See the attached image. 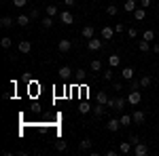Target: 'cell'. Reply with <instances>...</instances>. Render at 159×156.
Wrapping results in <instances>:
<instances>
[{"instance_id":"9a60e30c","label":"cell","mask_w":159,"mask_h":156,"mask_svg":"<svg viewBox=\"0 0 159 156\" xmlns=\"http://www.w3.org/2000/svg\"><path fill=\"white\" fill-rule=\"evenodd\" d=\"M144 17H147V9H142V6H138V9L134 11V19H136V21H142Z\"/></svg>"},{"instance_id":"44dd1931","label":"cell","mask_w":159,"mask_h":156,"mask_svg":"<svg viewBox=\"0 0 159 156\" xmlns=\"http://www.w3.org/2000/svg\"><path fill=\"white\" fill-rule=\"evenodd\" d=\"M89 70H91V72H102V61H100V59H91Z\"/></svg>"},{"instance_id":"4dcf8cb0","label":"cell","mask_w":159,"mask_h":156,"mask_svg":"<svg viewBox=\"0 0 159 156\" xmlns=\"http://www.w3.org/2000/svg\"><path fill=\"white\" fill-rule=\"evenodd\" d=\"M138 89H142V86H140V80H134V78H132V80H129V91H138Z\"/></svg>"},{"instance_id":"b9f144b4","label":"cell","mask_w":159,"mask_h":156,"mask_svg":"<svg viewBox=\"0 0 159 156\" xmlns=\"http://www.w3.org/2000/svg\"><path fill=\"white\" fill-rule=\"evenodd\" d=\"M129 141H132V144H138V141H140V137H138V135H129Z\"/></svg>"},{"instance_id":"f546056e","label":"cell","mask_w":159,"mask_h":156,"mask_svg":"<svg viewBox=\"0 0 159 156\" xmlns=\"http://www.w3.org/2000/svg\"><path fill=\"white\" fill-rule=\"evenodd\" d=\"M138 48H140L142 53H147V51H148V40H144V38H142V40L138 42Z\"/></svg>"},{"instance_id":"8fae6325","label":"cell","mask_w":159,"mask_h":156,"mask_svg":"<svg viewBox=\"0 0 159 156\" xmlns=\"http://www.w3.org/2000/svg\"><path fill=\"white\" fill-rule=\"evenodd\" d=\"M136 9H138V2H136V0H127V2L123 4V11L125 13H134Z\"/></svg>"},{"instance_id":"7bdbcfd3","label":"cell","mask_w":159,"mask_h":156,"mask_svg":"<svg viewBox=\"0 0 159 156\" xmlns=\"http://www.w3.org/2000/svg\"><path fill=\"white\" fill-rule=\"evenodd\" d=\"M74 2H76V0H64V4H66V6H72Z\"/></svg>"},{"instance_id":"ac0fdd59","label":"cell","mask_w":159,"mask_h":156,"mask_svg":"<svg viewBox=\"0 0 159 156\" xmlns=\"http://www.w3.org/2000/svg\"><path fill=\"white\" fill-rule=\"evenodd\" d=\"M132 141H129V139H127V141H123L121 145H119V152H121V154H129V152H132Z\"/></svg>"},{"instance_id":"4fadbf2b","label":"cell","mask_w":159,"mask_h":156,"mask_svg":"<svg viewBox=\"0 0 159 156\" xmlns=\"http://www.w3.org/2000/svg\"><path fill=\"white\" fill-rule=\"evenodd\" d=\"M30 19H32L30 15H19V17L15 19V23H17V25H21V27H25V25H30Z\"/></svg>"},{"instance_id":"484cf974","label":"cell","mask_w":159,"mask_h":156,"mask_svg":"<svg viewBox=\"0 0 159 156\" xmlns=\"http://www.w3.org/2000/svg\"><path fill=\"white\" fill-rule=\"evenodd\" d=\"M151 82H153L151 76H142V78H140V86H142V89H144V86H151Z\"/></svg>"},{"instance_id":"83f0119b","label":"cell","mask_w":159,"mask_h":156,"mask_svg":"<svg viewBox=\"0 0 159 156\" xmlns=\"http://www.w3.org/2000/svg\"><path fill=\"white\" fill-rule=\"evenodd\" d=\"M66 148H68V144H66V141H61V139H57V141H55V150H57V152H64Z\"/></svg>"},{"instance_id":"e0dca14e","label":"cell","mask_w":159,"mask_h":156,"mask_svg":"<svg viewBox=\"0 0 159 156\" xmlns=\"http://www.w3.org/2000/svg\"><path fill=\"white\" fill-rule=\"evenodd\" d=\"M57 74H60L61 78H70V76H72V68H70V65H61Z\"/></svg>"},{"instance_id":"5b68a950","label":"cell","mask_w":159,"mask_h":156,"mask_svg":"<svg viewBox=\"0 0 159 156\" xmlns=\"http://www.w3.org/2000/svg\"><path fill=\"white\" fill-rule=\"evenodd\" d=\"M106 129H108L110 133H117L119 129H121V120L119 118H110L108 122H106Z\"/></svg>"},{"instance_id":"30bf717a","label":"cell","mask_w":159,"mask_h":156,"mask_svg":"<svg viewBox=\"0 0 159 156\" xmlns=\"http://www.w3.org/2000/svg\"><path fill=\"white\" fill-rule=\"evenodd\" d=\"M57 48H60V53H68V51L72 48V40H60Z\"/></svg>"},{"instance_id":"5bb4252c","label":"cell","mask_w":159,"mask_h":156,"mask_svg":"<svg viewBox=\"0 0 159 156\" xmlns=\"http://www.w3.org/2000/svg\"><path fill=\"white\" fill-rule=\"evenodd\" d=\"M17 48H19V53H30V51H32V42H30V40H21Z\"/></svg>"},{"instance_id":"e575fe53","label":"cell","mask_w":159,"mask_h":156,"mask_svg":"<svg viewBox=\"0 0 159 156\" xmlns=\"http://www.w3.org/2000/svg\"><path fill=\"white\" fill-rule=\"evenodd\" d=\"M51 25H53V17H49V15H47V17L43 19V27H47V30H49Z\"/></svg>"},{"instance_id":"ba28073f","label":"cell","mask_w":159,"mask_h":156,"mask_svg":"<svg viewBox=\"0 0 159 156\" xmlns=\"http://www.w3.org/2000/svg\"><path fill=\"white\" fill-rule=\"evenodd\" d=\"M93 34H96V27H93V25H85V27L81 30V36L85 38V40H89V38H93Z\"/></svg>"},{"instance_id":"8992f818","label":"cell","mask_w":159,"mask_h":156,"mask_svg":"<svg viewBox=\"0 0 159 156\" xmlns=\"http://www.w3.org/2000/svg\"><path fill=\"white\" fill-rule=\"evenodd\" d=\"M87 48H89V51H100V48H102V40H98L96 36L89 38V40H87Z\"/></svg>"},{"instance_id":"2e32d148","label":"cell","mask_w":159,"mask_h":156,"mask_svg":"<svg viewBox=\"0 0 159 156\" xmlns=\"http://www.w3.org/2000/svg\"><path fill=\"white\" fill-rule=\"evenodd\" d=\"M112 36H115V30H112V27H108V25L102 27V40H110Z\"/></svg>"},{"instance_id":"277c9868","label":"cell","mask_w":159,"mask_h":156,"mask_svg":"<svg viewBox=\"0 0 159 156\" xmlns=\"http://www.w3.org/2000/svg\"><path fill=\"white\" fill-rule=\"evenodd\" d=\"M134 154L136 156H147L148 154V145L142 144V141H138V144L134 145Z\"/></svg>"},{"instance_id":"3957f363","label":"cell","mask_w":159,"mask_h":156,"mask_svg":"<svg viewBox=\"0 0 159 156\" xmlns=\"http://www.w3.org/2000/svg\"><path fill=\"white\" fill-rule=\"evenodd\" d=\"M60 21H61L64 25H72V23H74L72 13H70V11H61V13H60Z\"/></svg>"},{"instance_id":"d4e9b609","label":"cell","mask_w":159,"mask_h":156,"mask_svg":"<svg viewBox=\"0 0 159 156\" xmlns=\"http://www.w3.org/2000/svg\"><path fill=\"white\" fill-rule=\"evenodd\" d=\"M91 112H93V116H96V118L104 116V108H102V103H98V106H96V108L91 110Z\"/></svg>"},{"instance_id":"603a6c76","label":"cell","mask_w":159,"mask_h":156,"mask_svg":"<svg viewBox=\"0 0 159 156\" xmlns=\"http://www.w3.org/2000/svg\"><path fill=\"white\" fill-rule=\"evenodd\" d=\"M121 127H129V124H132V122H134V120H132V116H129V114H121Z\"/></svg>"},{"instance_id":"6da1fadb","label":"cell","mask_w":159,"mask_h":156,"mask_svg":"<svg viewBox=\"0 0 159 156\" xmlns=\"http://www.w3.org/2000/svg\"><path fill=\"white\" fill-rule=\"evenodd\" d=\"M125 103H127V97H125V99H123V97H110L106 106L112 108L115 112H123V110H125Z\"/></svg>"},{"instance_id":"7402d4cb","label":"cell","mask_w":159,"mask_h":156,"mask_svg":"<svg viewBox=\"0 0 159 156\" xmlns=\"http://www.w3.org/2000/svg\"><path fill=\"white\" fill-rule=\"evenodd\" d=\"M108 93H106V91H98V103H102V106H106V103H108Z\"/></svg>"},{"instance_id":"1f68e13d","label":"cell","mask_w":159,"mask_h":156,"mask_svg":"<svg viewBox=\"0 0 159 156\" xmlns=\"http://www.w3.org/2000/svg\"><path fill=\"white\" fill-rule=\"evenodd\" d=\"M142 38H144V40H148V42H151V40H155V32H153V30H147V32H144V34H142Z\"/></svg>"},{"instance_id":"f35d334b","label":"cell","mask_w":159,"mask_h":156,"mask_svg":"<svg viewBox=\"0 0 159 156\" xmlns=\"http://www.w3.org/2000/svg\"><path fill=\"white\" fill-rule=\"evenodd\" d=\"M115 32H117V34L125 32V25H123V23H115Z\"/></svg>"},{"instance_id":"74e56055","label":"cell","mask_w":159,"mask_h":156,"mask_svg":"<svg viewBox=\"0 0 159 156\" xmlns=\"http://www.w3.org/2000/svg\"><path fill=\"white\" fill-rule=\"evenodd\" d=\"M28 4V0H13V6H17V9H21Z\"/></svg>"},{"instance_id":"60d3db41","label":"cell","mask_w":159,"mask_h":156,"mask_svg":"<svg viewBox=\"0 0 159 156\" xmlns=\"http://www.w3.org/2000/svg\"><path fill=\"white\" fill-rule=\"evenodd\" d=\"M140 6H142V9H148V6H151V0H140Z\"/></svg>"},{"instance_id":"d6a6232c","label":"cell","mask_w":159,"mask_h":156,"mask_svg":"<svg viewBox=\"0 0 159 156\" xmlns=\"http://www.w3.org/2000/svg\"><path fill=\"white\" fill-rule=\"evenodd\" d=\"M57 6H53V4H49V6H47V15H49V17H55V15H57Z\"/></svg>"},{"instance_id":"f1b7e54d","label":"cell","mask_w":159,"mask_h":156,"mask_svg":"<svg viewBox=\"0 0 159 156\" xmlns=\"http://www.w3.org/2000/svg\"><path fill=\"white\" fill-rule=\"evenodd\" d=\"M0 44H2V48H11V44H13V40L9 36H4L2 40H0Z\"/></svg>"},{"instance_id":"cb8c5ba5","label":"cell","mask_w":159,"mask_h":156,"mask_svg":"<svg viewBox=\"0 0 159 156\" xmlns=\"http://www.w3.org/2000/svg\"><path fill=\"white\" fill-rule=\"evenodd\" d=\"M91 106H89V103H87V101H83V103H79V112H81V114H89V112H91Z\"/></svg>"},{"instance_id":"836d02e7","label":"cell","mask_w":159,"mask_h":156,"mask_svg":"<svg viewBox=\"0 0 159 156\" xmlns=\"http://www.w3.org/2000/svg\"><path fill=\"white\" fill-rule=\"evenodd\" d=\"M106 13H108L110 17H112V15H117V13H119V6H115V4H110V6H106Z\"/></svg>"},{"instance_id":"8d00e7d4","label":"cell","mask_w":159,"mask_h":156,"mask_svg":"<svg viewBox=\"0 0 159 156\" xmlns=\"http://www.w3.org/2000/svg\"><path fill=\"white\" fill-rule=\"evenodd\" d=\"M112 89L115 91H123V82L121 80H112Z\"/></svg>"},{"instance_id":"4316f807","label":"cell","mask_w":159,"mask_h":156,"mask_svg":"<svg viewBox=\"0 0 159 156\" xmlns=\"http://www.w3.org/2000/svg\"><path fill=\"white\" fill-rule=\"evenodd\" d=\"M102 78H104V80H108V82H112V68L104 70V72H102Z\"/></svg>"},{"instance_id":"ffe728a7","label":"cell","mask_w":159,"mask_h":156,"mask_svg":"<svg viewBox=\"0 0 159 156\" xmlns=\"http://www.w3.org/2000/svg\"><path fill=\"white\" fill-rule=\"evenodd\" d=\"M119 63H121V57H119L117 53H112V55L108 57V65H110V68H117Z\"/></svg>"},{"instance_id":"ab89813d","label":"cell","mask_w":159,"mask_h":156,"mask_svg":"<svg viewBox=\"0 0 159 156\" xmlns=\"http://www.w3.org/2000/svg\"><path fill=\"white\" fill-rule=\"evenodd\" d=\"M38 15H40L38 9H32V11H30V17H32V19H38Z\"/></svg>"},{"instance_id":"9c48e42d","label":"cell","mask_w":159,"mask_h":156,"mask_svg":"<svg viewBox=\"0 0 159 156\" xmlns=\"http://www.w3.org/2000/svg\"><path fill=\"white\" fill-rule=\"evenodd\" d=\"M132 120H134L136 124H142V122H144V120H147V114H144V112H142V110H136L134 114H132Z\"/></svg>"},{"instance_id":"ee69618b","label":"cell","mask_w":159,"mask_h":156,"mask_svg":"<svg viewBox=\"0 0 159 156\" xmlns=\"http://www.w3.org/2000/svg\"><path fill=\"white\" fill-rule=\"evenodd\" d=\"M153 53H159V42H155V44H153Z\"/></svg>"},{"instance_id":"7a4b0ae2","label":"cell","mask_w":159,"mask_h":156,"mask_svg":"<svg viewBox=\"0 0 159 156\" xmlns=\"http://www.w3.org/2000/svg\"><path fill=\"white\" fill-rule=\"evenodd\" d=\"M142 101V93H140V89L138 91H129V95H127V103L129 106H138Z\"/></svg>"},{"instance_id":"f6af8a7d","label":"cell","mask_w":159,"mask_h":156,"mask_svg":"<svg viewBox=\"0 0 159 156\" xmlns=\"http://www.w3.org/2000/svg\"><path fill=\"white\" fill-rule=\"evenodd\" d=\"M157 6H159V2H157Z\"/></svg>"},{"instance_id":"52a82bcc","label":"cell","mask_w":159,"mask_h":156,"mask_svg":"<svg viewBox=\"0 0 159 156\" xmlns=\"http://www.w3.org/2000/svg\"><path fill=\"white\" fill-rule=\"evenodd\" d=\"M91 148H93V141H91L89 137H85L83 141H79V150H81V152H91Z\"/></svg>"},{"instance_id":"7c38bea8","label":"cell","mask_w":159,"mask_h":156,"mask_svg":"<svg viewBox=\"0 0 159 156\" xmlns=\"http://www.w3.org/2000/svg\"><path fill=\"white\" fill-rule=\"evenodd\" d=\"M134 68H123L121 70V78L123 80H132V78H134Z\"/></svg>"},{"instance_id":"d590c367","label":"cell","mask_w":159,"mask_h":156,"mask_svg":"<svg viewBox=\"0 0 159 156\" xmlns=\"http://www.w3.org/2000/svg\"><path fill=\"white\" fill-rule=\"evenodd\" d=\"M127 36L129 38H138V30H136V27H127Z\"/></svg>"},{"instance_id":"d6986e66","label":"cell","mask_w":159,"mask_h":156,"mask_svg":"<svg viewBox=\"0 0 159 156\" xmlns=\"http://www.w3.org/2000/svg\"><path fill=\"white\" fill-rule=\"evenodd\" d=\"M13 23H15V21H13L11 17H2V19H0V27H2V30H9V27H13Z\"/></svg>"}]
</instances>
